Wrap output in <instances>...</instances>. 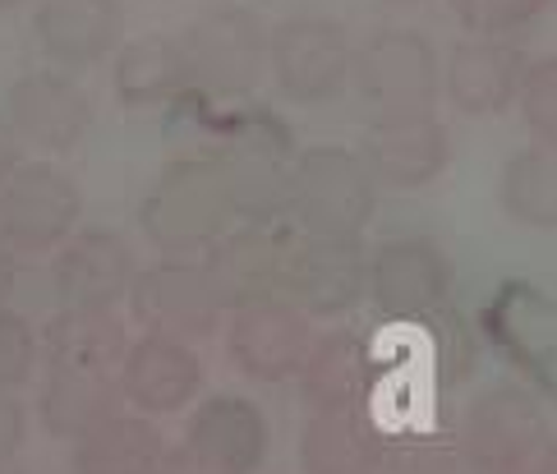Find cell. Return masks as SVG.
<instances>
[{
  "label": "cell",
  "mask_w": 557,
  "mask_h": 474,
  "mask_svg": "<svg viewBox=\"0 0 557 474\" xmlns=\"http://www.w3.org/2000/svg\"><path fill=\"white\" fill-rule=\"evenodd\" d=\"M37 360V341H33V327L18 319V313L0 309V391H10L18 383H28Z\"/></svg>",
  "instance_id": "30"
},
{
  "label": "cell",
  "mask_w": 557,
  "mask_h": 474,
  "mask_svg": "<svg viewBox=\"0 0 557 474\" xmlns=\"http://www.w3.org/2000/svg\"><path fill=\"white\" fill-rule=\"evenodd\" d=\"M185 65L189 78L208 92H249L268 65V28L249 10H212L185 33Z\"/></svg>",
  "instance_id": "7"
},
{
  "label": "cell",
  "mask_w": 557,
  "mask_h": 474,
  "mask_svg": "<svg viewBox=\"0 0 557 474\" xmlns=\"http://www.w3.org/2000/svg\"><path fill=\"white\" fill-rule=\"evenodd\" d=\"M222 175L231 189V208L249 216V222L268 226L282 212H290V185H295V166L286 162L282 144H272L263 134H249L240 144H231L222 157Z\"/></svg>",
  "instance_id": "20"
},
{
  "label": "cell",
  "mask_w": 557,
  "mask_h": 474,
  "mask_svg": "<svg viewBox=\"0 0 557 474\" xmlns=\"http://www.w3.org/2000/svg\"><path fill=\"white\" fill-rule=\"evenodd\" d=\"M231 189L216 162H175L152 180L144 199V235L162 259H189V253L216 245L231 226Z\"/></svg>",
  "instance_id": "1"
},
{
  "label": "cell",
  "mask_w": 557,
  "mask_h": 474,
  "mask_svg": "<svg viewBox=\"0 0 557 474\" xmlns=\"http://www.w3.org/2000/svg\"><path fill=\"white\" fill-rule=\"evenodd\" d=\"M392 5H414V0H392Z\"/></svg>",
  "instance_id": "35"
},
{
  "label": "cell",
  "mask_w": 557,
  "mask_h": 474,
  "mask_svg": "<svg viewBox=\"0 0 557 474\" xmlns=\"http://www.w3.org/2000/svg\"><path fill=\"white\" fill-rule=\"evenodd\" d=\"M350 78L360 88L364 107L377 115H410V111H433L437 97V55L420 33L392 28L373 33L369 42L355 51Z\"/></svg>",
  "instance_id": "4"
},
{
  "label": "cell",
  "mask_w": 557,
  "mask_h": 474,
  "mask_svg": "<svg viewBox=\"0 0 557 474\" xmlns=\"http://www.w3.org/2000/svg\"><path fill=\"white\" fill-rule=\"evenodd\" d=\"M516 102H521L525 125L540 134L544 144H557V55H544V61L525 65Z\"/></svg>",
  "instance_id": "28"
},
{
  "label": "cell",
  "mask_w": 557,
  "mask_h": 474,
  "mask_svg": "<svg viewBox=\"0 0 557 474\" xmlns=\"http://www.w3.org/2000/svg\"><path fill=\"white\" fill-rule=\"evenodd\" d=\"M286 290L300 300L305 313L336 319V313H346L364 300L369 259L355 245V235H313L305 245H290Z\"/></svg>",
  "instance_id": "10"
},
{
  "label": "cell",
  "mask_w": 557,
  "mask_h": 474,
  "mask_svg": "<svg viewBox=\"0 0 557 474\" xmlns=\"http://www.w3.org/2000/svg\"><path fill=\"white\" fill-rule=\"evenodd\" d=\"M121 0H42L37 5V42L61 65H97L121 42Z\"/></svg>",
  "instance_id": "19"
},
{
  "label": "cell",
  "mask_w": 557,
  "mask_h": 474,
  "mask_svg": "<svg viewBox=\"0 0 557 474\" xmlns=\"http://www.w3.org/2000/svg\"><path fill=\"white\" fill-rule=\"evenodd\" d=\"M129 309L152 337H175V341H203L208 332H216L222 304L208 286L203 267H194L185 259H162L157 267L138 272L129 286Z\"/></svg>",
  "instance_id": "8"
},
{
  "label": "cell",
  "mask_w": 557,
  "mask_h": 474,
  "mask_svg": "<svg viewBox=\"0 0 557 474\" xmlns=\"http://www.w3.org/2000/svg\"><path fill=\"white\" fill-rule=\"evenodd\" d=\"M189 84V65H185V47L175 37H162V33H148L129 42L115 61V92L121 102L129 107H157L175 97Z\"/></svg>",
  "instance_id": "25"
},
{
  "label": "cell",
  "mask_w": 557,
  "mask_h": 474,
  "mask_svg": "<svg viewBox=\"0 0 557 474\" xmlns=\"http://www.w3.org/2000/svg\"><path fill=\"white\" fill-rule=\"evenodd\" d=\"M268 55H272L276 88L300 107L336 97L350 84V65H355L346 28L332 24V18H309V14L276 24V33L268 37Z\"/></svg>",
  "instance_id": "6"
},
{
  "label": "cell",
  "mask_w": 557,
  "mask_h": 474,
  "mask_svg": "<svg viewBox=\"0 0 557 474\" xmlns=\"http://www.w3.org/2000/svg\"><path fill=\"white\" fill-rule=\"evenodd\" d=\"M5 121L33 148L70 152V148H78V138L92 125V102L70 74L42 70V74H24L18 84H10Z\"/></svg>",
  "instance_id": "12"
},
{
  "label": "cell",
  "mask_w": 557,
  "mask_h": 474,
  "mask_svg": "<svg viewBox=\"0 0 557 474\" xmlns=\"http://www.w3.org/2000/svg\"><path fill=\"white\" fill-rule=\"evenodd\" d=\"M309 313L282 304V300H258L235 309L231 323V360L240 364V373L258 383H282L290 373H300L309 354Z\"/></svg>",
  "instance_id": "13"
},
{
  "label": "cell",
  "mask_w": 557,
  "mask_h": 474,
  "mask_svg": "<svg viewBox=\"0 0 557 474\" xmlns=\"http://www.w3.org/2000/svg\"><path fill=\"white\" fill-rule=\"evenodd\" d=\"M286 259H290L286 235L253 222L249 230L222 235L216 245H208L203 276L222 309H245L258 300H272L286 286Z\"/></svg>",
  "instance_id": "11"
},
{
  "label": "cell",
  "mask_w": 557,
  "mask_h": 474,
  "mask_svg": "<svg viewBox=\"0 0 557 474\" xmlns=\"http://www.w3.org/2000/svg\"><path fill=\"white\" fill-rule=\"evenodd\" d=\"M134 249L115 230H88L55 263V290L70 309H115L134 286Z\"/></svg>",
  "instance_id": "16"
},
{
  "label": "cell",
  "mask_w": 557,
  "mask_h": 474,
  "mask_svg": "<svg viewBox=\"0 0 557 474\" xmlns=\"http://www.w3.org/2000/svg\"><path fill=\"white\" fill-rule=\"evenodd\" d=\"M121 387L144 414H175L203 387V360L189 350V341L152 337L148 332V337H138L125 350Z\"/></svg>",
  "instance_id": "14"
},
{
  "label": "cell",
  "mask_w": 557,
  "mask_h": 474,
  "mask_svg": "<svg viewBox=\"0 0 557 474\" xmlns=\"http://www.w3.org/2000/svg\"><path fill=\"white\" fill-rule=\"evenodd\" d=\"M305 474H369L377 465V442L360 414L323 410L300 438Z\"/></svg>",
  "instance_id": "26"
},
{
  "label": "cell",
  "mask_w": 557,
  "mask_h": 474,
  "mask_svg": "<svg viewBox=\"0 0 557 474\" xmlns=\"http://www.w3.org/2000/svg\"><path fill=\"white\" fill-rule=\"evenodd\" d=\"M369 290L387 313H429L447 300L451 267L429 240H387L369 259Z\"/></svg>",
  "instance_id": "18"
},
{
  "label": "cell",
  "mask_w": 557,
  "mask_h": 474,
  "mask_svg": "<svg viewBox=\"0 0 557 474\" xmlns=\"http://www.w3.org/2000/svg\"><path fill=\"white\" fill-rule=\"evenodd\" d=\"M10 286H14V263H10V249L0 245V300L10 295Z\"/></svg>",
  "instance_id": "33"
},
{
  "label": "cell",
  "mask_w": 557,
  "mask_h": 474,
  "mask_svg": "<svg viewBox=\"0 0 557 474\" xmlns=\"http://www.w3.org/2000/svg\"><path fill=\"white\" fill-rule=\"evenodd\" d=\"M84 199L61 166L33 162L0 185V245L14 253H47L74 230Z\"/></svg>",
  "instance_id": "5"
},
{
  "label": "cell",
  "mask_w": 557,
  "mask_h": 474,
  "mask_svg": "<svg viewBox=\"0 0 557 474\" xmlns=\"http://www.w3.org/2000/svg\"><path fill=\"white\" fill-rule=\"evenodd\" d=\"M360 157L373 175V185L387 189H420L437 180L451 157V138L433 111H410V115H377L369 125Z\"/></svg>",
  "instance_id": "9"
},
{
  "label": "cell",
  "mask_w": 557,
  "mask_h": 474,
  "mask_svg": "<svg viewBox=\"0 0 557 474\" xmlns=\"http://www.w3.org/2000/svg\"><path fill=\"white\" fill-rule=\"evenodd\" d=\"M544 5L548 0H451L456 18L480 37H503L511 28H525L530 18L544 14Z\"/></svg>",
  "instance_id": "29"
},
{
  "label": "cell",
  "mask_w": 557,
  "mask_h": 474,
  "mask_svg": "<svg viewBox=\"0 0 557 474\" xmlns=\"http://www.w3.org/2000/svg\"><path fill=\"white\" fill-rule=\"evenodd\" d=\"M470 457L480 474H557V438L530 397L497 387L470 410Z\"/></svg>",
  "instance_id": "3"
},
{
  "label": "cell",
  "mask_w": 557,
  "mask_h": 474,
  "mask_svg": "<svg viewBox=\"0 0 557 474\" xmlns=\"http://www.w3.org/2000/svg\"><path fill=\"white\" fill-rule=\"evenodd\" d=\"M268 451V424L249 401L216 397L194 414L185 433V457L208 474H249Z\"/></svg>",
  "instance_id": "17"
},
{
  "label": "cell",
  "mask_w": 557,
  "mask_h": 474,
  "mask_svg": "<svg viewBox=\"0 0 557 474\" xmlns=\"http://www.w3.org/2000/svg\"><path fill=\"white\" fill-rule=\"evenodd\" d=\"M24 433H28V424H24V406L10 401L5 391H0V465L18 457V447H24Z\"/></svg>",
  "instance_id": "31"
},
{
  "label": "cell",
  "mask_w": 557,
  "mask_h": 474,
  "mask_svg": "<svg viewBox=\"0 0 557 474\" xmlns=\"http://www.w3.org/2000/svg\"><path fill=\"white\" fill-rule=\"evenodd\" d=\"M10 5H18V0H0V10H10Z\"/></svg>",
  "instance_id": "34"
},
{
  "label": "cell",
  "mask_w": 557,
  "mask_h": 474,
  "mask_svg": "<svg viewBox=\"0 0 557 474\" xmlns=\"http://www.w3.org/2000/svg\"><path fill=\"white\" fill-rule=\"evenodd\" d=\"M300 373H305V397L318 410H350L364 387L369 364L364 350L350 337H327L323 346H309Z\"/></svg>",
  "instance_id": "27"
},
{
  "label": "cell",
  "mask_w": 557,
  "mask_h": 474,
  "mask_svg": "<svg viewBox=\"0 0 557 474\" xmlns=\"http://www.w3.org/2000/svg\"><path fill=\"white\" fill-rule=\"evenodd\" d=\"M525 78L521 47L503 42V37H470L451 51L447 61V97L461 115H503Z\"/></svg>",
  "instance_id": "15"
},
{
  "label": "cell",
  "mask_w": 557,
  "mask_h": 474,
  "mask_svg": "<svg viewBox=\"0 0 557 474\" xmlns=\"http://www.w3.org/2000/svg\"><path fill=\"white\" fill-rule=\"evenodd\" d=\"M115 391H121V373L102 369H47L42 383V424L61 438H78L97 420L115 410Z\"/></svg>",
  "instance_id": "23"
},
{
  "label": "cell",
  "mask_w": 557,
  "mask_h": 474,
  "mask_svg": "<svg viewBox=\"0 0 557 474\" xmlns=\"http://www.w3.org/2000/svg\"><path fill=\"white\" fill-rule=\"evenodd\" d=\"M162 438L148 420L107 414L74 438V474H157Z\"/></svg>",
  "instance_id": "21"
},
{
  "label": "cell",
  "mask_w": 557,
  "mask_h": 474,
  "mask_svg": "<svg viewBox=\"0 0 557 474\" xmlns=\"http://www.w3.org/2000/svg\"><path fill=\"white\" fill-rule=\"evenodd\" d=\"M0 474H5V470H0Z\"/></svg>",
  "instance_id": "36"
},
{
  "label": "cell",
  "mask_w": 557,
  "mask_h": 474,
  "mask_svg": "<svg viewBox=\"0 0 557 474\" xmlns=\"http://www.w3.org/2000/svg\"><path fill=\"white\" fill-rule=\"evenodd\" d=\"M18 144H24V138H18L14 125L0 115V185H5L18 166H24V148H18Z\"/></svg>",
  "instance_id": "32"
},
{
  "label": "cell",
  "mask_w": 557,
  "mask_h": 474,
  "mask_svg": "<svg viewBox=\"0 0 557 474\" xmlns=\"http://www.w3.org/2000/svg\"><path fill=\"white\" fill-rule=\"evenodd\" d=\"M497 199L516 226L557 230V144L511 152L497 180Z\"/></svg>",
  "instance_id": "24"
},
{
  "label": "cell",
  "mask_w": 557,
  "mask_h": 474,
  "mask_svg": "<svg viewBox=\"0 0 557 474\" xmlns=\"http://www.w3.org/2000/svg\"><path fill=\"white\" fill-rule=\"evenodd\" d=\"M125 332L111 309H65L47 327V369H102L121 373Z\"/></svg>",
  "instance_id": "22"
},
{
  "label": "cell",
  "mask_w": 557,
  "mask_h": 474,
  "mask_svg": "<svg viewBox=\"0 0 557 474\" xmlns=\"http://www.w3.org/2000/svg\"><path fill=\"white\" fill-rule=\"evenodd\" d=\"M373 208H377V185L360 152L323 144L295 162L290 212L309 226V235H360Z\"/></svg>",
  "instance_id": "2"
}]
</instances>
